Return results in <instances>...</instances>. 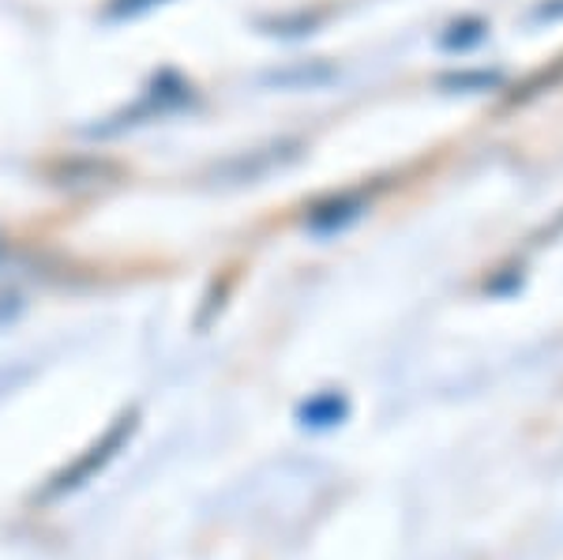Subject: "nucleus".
<instances>
[{"mask_svg": "<svg viewBox=\"0 0 563 560\" xmlns=\"http://www.w3.org/2000/svg\"><path fill=\"white\" fill-rule=\"evenodd\" d=\"M361 211H365V196L342 193V196H331V200L316 204L312 211H308V226H312L316 233H334V230H342V226H350Z\"/></svg>", "mask_w": 563, "mask_h": 560, "instance_id": "obj_1", "label": "nucleus"}, {"mask_svg": "<svg viewBox=\"0 0 563 560\" xmlns=\"http://www.w3.org/2000/svg\"><path fill=\"white\" fill-rule=\"evenodd\" d=\"M481 39H485V23H481V20H466V23L448 26V34H443V45H448V50H470V45H477Z\"/></svg>", "mask_w": 563, "mask_h": 560, "instance_id": "obj_2", "label": "nucleus"}]
</instances>
